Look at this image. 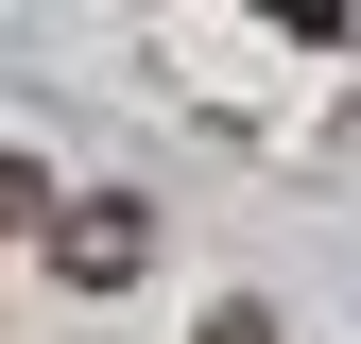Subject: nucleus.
Instances as JSON below:
<instances>
[{"instance_id":"obj_1","label":"nucleus","mask_w":361,"mask_h":344,"mask_svg":"<svg viewBox=\"0 0 361 344\" xmlns=\"http://www.w3.org/2000/svg\"><path fill=\"white\" fill-rule=\"evenodd\" d=\"M35 241H52L69 293H138V276H155V207H138V190H86V207H52Z\"/></svg>"},{"instance_id":"obj_2","label":"nucleus","mask_w":361,"mask_h":344,"mask_svg":"<svg viewBox=\"0 0 361 344\" xmlns=\"http://www.w3.org/2000/svg\"><path fill=\"white\" fill-rule=\"evenodd\" d=\"M35 224H52V172H35V155H0V241H35Z\"/></svg>"},{"instance_id":"obj_3","label":"nucleus","mask_w":361,"mask_h":344,"mask_svg":"<svg viewBox=\"0 0 361 344\" xmlns=\"http://www.w3.org/2000/svg\"><path fill=\"white\" fill-rule=\"evenodd\" d=\"M258 18H276V35H344L361 0H258Z\"/></svg>"},{"instance_id":"obj_4","label":"nucleus","mask_w":361,"mask_h":344,"mask_svg":"<svg viewBox=\"0 0 361 344\" xmlns=\"http://www.w3.org/2000/svg\"><path fill=\"white\" fill-rule=\"evenodd\" d=\"M207 344H276V310H258V293H224V310H207Z\"/></svg>"}]
</instances>
